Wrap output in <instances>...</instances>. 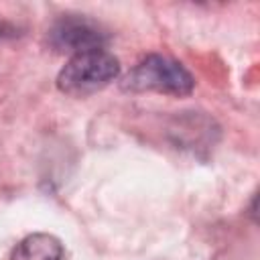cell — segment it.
<instances>
[{
  "instance_id": "obj_4",
  "label": "cell",
  "mask_w": 260,
  "mask_h": 260,
  "mask_svg": "<svg viewBox=\"0 0 260 260\" xmlns=\"http://www.w3.org/2000/svg\"><path fill=\"white\" fill-rule=\"evenodd\" d=\"M10 260H67V254L59 238L41 232L20 240Z\"/></svg>"
},
{
  "instance_id": "obj_1",
  "label": "cell",
  "mask_w": 260,
  "mask_h": 260,
  "mask_svg": "<svg viewBox=\"0 0 260 260\" xmlns=\"http://www.w3.org/2000/svg\"><path fill=\"white\" fill-rule=\"evenodd\" d=\"M118 75L120 61L112 53L104 49L85 51L71 55V59L57 75V87L65 95L85 98L110 85Z\"/></svg>"
},
{
  "instance_id": "obj_3",
  "label": "cell",
  "mask_w": 260,
  "mask_h": 260,
  "mask_svg": "<svg viewBox=\"0 0 260 260\" xmlns=\"http://www.w3.org/2000/svg\"><path fill=\"white\" fill-rule=\"evenodd\" d=\"M108 32L95 20L79 14H67L49 28V45L59 53H85L104 49Z\"/></svg>"
},
{
  "instance_id": "obj_2",
  "label": "cell",
  "mask_w": 260,
  "mask_h": 260,
  "mask_svg": "<svg viewBox=\"0 0 260 260\" xmlns=\"http://www.w3.org/2000/svg\"><path fill=\"white\" fill-rule=\"evenodd\" d=\"M195 87L193 75L179 63L162 55L144 57L122 81L126 91H158L169 95H189Z\"/></svg>"
}]
</instances>
